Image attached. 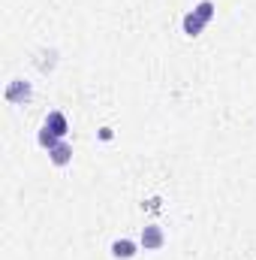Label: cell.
I'll list each match as a JSON object with an SVG mask.
<instances>
[{"label": "cell", "instance_id": "9", "mask_svg": "<svg viewBox=\"0 0 256 260\" xmlns=\"http://www.w3.org/2000/svg\"><path fill=\"white\" fill-rule=\"evenodd\" d=\"M100 139H103V142H109V139H112V127H103V130H100Z\"/></svg>", "mask_w": 256, "mask_h": 260}, {"label": "cell", "instance_id": "8", "mask_svg": "<svg viewBox=\"0 0 256 260\" xmlns=\"http://www.w3.org/2000/svg\"><path fill=\"white\" fill-rule=\"evenodd\" d=\"M196 12H199L205 21H211V18H214V3H211V0H202V3L196 6Z\"/></svg>", "mask_w": 256, "mask_h": 260}, {"label": "cell", "instance_id": "1", "mask_svg": "<svg viewBox=\"0 0 256 260\" xmlns=\"http://www.w3.org/2000/svg\"><path fill=\"white\" fill-rule=\"evenodd\" d=\"M163 242H166L163 227H157V224L142 227V245H145V251H157V248H163Z\"/></svg>", "mask_w": 256, "mask_h": 260}, {"label": "cell", "instance_id": "7", "mask_svg": "<svg viewBox=\"0 0 256 260\" xmlns=\"http://www.w3.org/2000/svg\"><path fill=\"white\" fill-rule=\"evenodd\" d=\"M58 142H61V139H58V136H55L52 130H46V127L39 130V145H42V148H55Z\"/></svg>", "mask_w": 256, "mask_h": 260}, {"label": "cell", "instance_id": "2", "mask_svg": "<svg viewBox=\"0 0 256 260\" xmlns=\"http://www.w3.org/2000/svg\"><path fill=\"white\" fill-rule=\"evenodd\" d=\"M6 100H9V103H27V100H30V82L12 79V82L6 85Z\"/></svg>", "mask_w": 256, "mask_h": 260}, {"label": "cell", "instance_id": "6", "mask_svg": "<svg viewBox=\"0 0 256 260\" xmlns=\"http://www.w3.org/2000/svg\"><path fill=\"white\" fill-rule=\"evenodd\" d=\"M112 254L118 260H130L136 254V242H130V239H115V242H112Z\"/></svg>", "mask_w": 256, "mask_h": 260}, {"label": "cell", "instance_id": "5", "mask_svg": "<svg viewBox=\"0 0 256 260\" xmlns=\"http://www.w3.org/2000/svg\"><path fill=\"white\" fill-rule=\"evenodd\" d=\"M205 24H208V21H205V18H202V15L196 12V9H193V12H187V15H184V34H187V37H199Z\"/></svg>", "mask_w": 256, "mask_h": 260}, {"label": "cell", "instance_id": "4", "mask_svg": "<svg viewBox=\"0 0 256 260\" xmlns=\"http://www.w3.org/2000/svg\"><path fill=\"white\" fill-rule=\"evenodd\" d=\"M49 157H52V164H55V167H66V164L72 160V148H69V142L61 139L55 148H49Z\"/></svg>", "mask_w": 256, "mask_h": 260}, {"label": "cell", "instance_id": "3", "mask_svg": "<svg viewBox=\"0 0 256 260\" xmlns=\"http://www.w3.org/2000/svg\"><path fill=\"white\" fill-rule=\"evenodd\" d=\"M46 130H52L58 139H64L66 130H69V124H66V115L64 112H49V118H46V124H42Z\"/></svg>", "mask_w": 256, "mask_h": 260}]
</instances>
